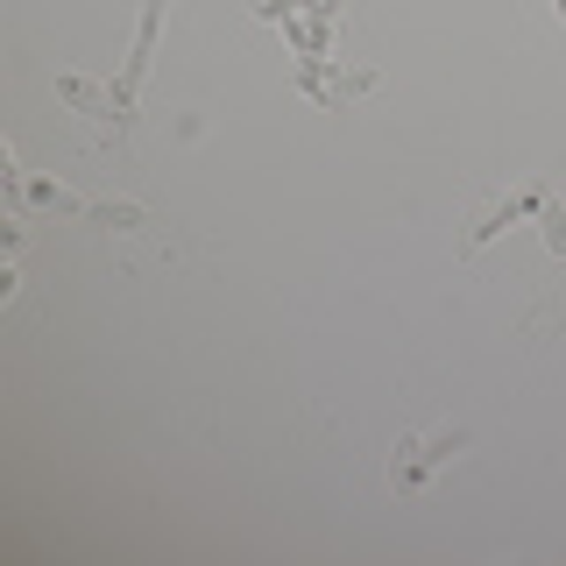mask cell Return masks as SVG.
I'll return each mask as SVG.
<instances>
[{
    "instance_id": "6da1fadb",
    "label": "cell",
    "mask_w": 566,
    "mask_h": 566,
    "mask_svg": "<svg viewBox=\"0 0 566 566\" xmlns=\"http://www.w3.org/2000/svg\"><path fill=\"white\" fill-rule=\"evenodd\" d=\"M460 447H474L468 424H447V432H411V439H397V447H389V489H403V495L424 489V482H432V474L447 468Z\"/></svg>"
},
{
    "instance_id": "7a4b0ae2",
    "label": "cell",
    "mask_w": 566,
    "mask_h": 566,
    "mask_svg": "<svg viewBox=\"0 0 566 566\" xmlns=\"http://www.w3.org/2000/svg\"><path fill=\"white\" fill-rule=\"evenodd\" d=\"M291 85L305 99H318V106H333L340 114L347 99H361V93H376V71L368 64H354V71H340V64H326V57H297V71H291Z\"/></svg>"
},
{
    "instance_id": "3957f363",
    "label": "cell",
    "mask_w": 566,
    "mask_h": 566,
    "mask_svg": "<svg viewBox=\"0 0 566 566\" xmlns=\"http://www.w3.org/2000/svg\"><path fill=\"white\" fill-rule=\"evenodd\" d=\"M164 8L170 0H142V22H135V50H128V64H120V78H114V106H120V128H128V106L142 93V78H149V57H156V29H164Z\"/></svg>"
},
{
    "instance_id": "277c9868",
    "label": "cell",
    "mask_w": 566,
    "mask_h": 566,
    "mask_svg": "<svg viewBox=\"0 0 566 566\" xmlns=\"http://www.w3.org/2000/svg\"><path fill=\"white\" fill-rule=\"evenodd\" d=\"M57 99H64V106H78L85 120H114V135L128 142V128H120V106H114V93H99L93 78H78V71H64V78H57Z\"/></svg>"
},
{
    "instance_id": "5b68a950",
    "label": "cell",
    "mask_w": 566,
    "mask_h": 566,
    "mask_svg": "<svg viewBox=\"0 0 566 566\" xmlns=\"http://www.w3.org/2000/svg\"><path fill=\"white\" fill-rule=\"evenodd\" d=\"M29 199L35 206H57V212H71V220H85V199H78V191H64V185H50V177H29Z\"/></svg>"
},
{
    "instance_id": "8992f818",
    "label": "cell",
    "mask_w": 566,
    "mask_h": 566,
    "mask_svg": "<svg viewBox=\"0 0 566 566\" xmlns=\"http://www.w3.org/2000/svg\"><path fill=\"white\" fill-rule=\"evenodd\" d=\"M538 227H545V248L566 255V206L553 199V191H545V206H538Z\"/></svg>"
},
{
    "instance_id": "52a82bcc",
    "label": "cell",
    "mask_w": 566,
    "mask_h": 566,
    "mask_svg": "<svg viewBox=\"0 0 566 566\" xmlns=\"http://www.w3.org/2000/svg\"><path fill=\"white\" fill-rule=\"evenodd\" d=\"M305 8H312V14H326V22H333V14H340V0H305Z\"/></svg>"
},
{
    "instance_id": "ba28073f",
    "label": "cell",
    "mask_w": 566,
    "mask_h": 566,
    "mask_svg": "<svg viewBox=\"0 0 566 566\" xmlns=\"http://www.w3.org/2000/svg\"><path fill=\"white\" fill-rule=\"evenodd\" d=\"M553 14H559V22H566V0H553Z\"/></svg>"
}]
</instances>
